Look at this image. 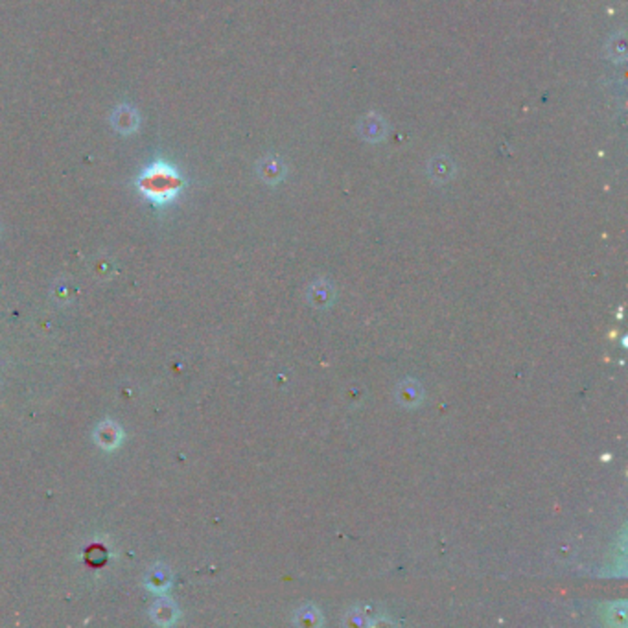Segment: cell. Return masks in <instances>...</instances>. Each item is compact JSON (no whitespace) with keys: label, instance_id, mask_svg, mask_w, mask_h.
I'll return each mask as SVG.
<instances>
[{"label":"cell","instance_id":"obj_1","mask_svg":"<svg viewBox=\"0 0 628 628\" xmlns=\"http://www.w3.org/2000/svg\"><path fill=\"white\" fill-rule=\"evenodd\" d=\"M135 184L150 203L162 206L172 203L181 194L184 188V179L172 162L159 159L148 164L146 168L138 173Z\"/></svg>","mask_w":628,"mask_h":628},{"label":"cell","instance_id":"obj_2","mask_svg":"<svg viewBox=\"0 0 628 628\" xmlns=\"http://www.w3.org/2000/svg\"><path fill=\"white\" fill-rule=\"evenodd\" d=\"M111 122H113L114 129L122 135H131V133L137 131L138 128V114L133 107L128 105H120L116 107V111L111 116Z\"/></svg>","mask_w":628,"mask_h":628}]
</instances>
